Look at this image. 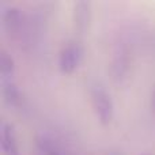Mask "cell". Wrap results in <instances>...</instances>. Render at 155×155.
I'll return each instance as SVG.
<instances>
[{
    "label": "cell",
    "mask_w": 155,
    "mask_h": 155,
    "mask_svg": "<svg viewBox=\"0 0 155 155\" xmlns=\"http://www.w3.org/2000/svg\"><path fill=\"white\" fill-rule=\"evenodd\" d=\"M91 105L98 120L102 124H109L113 120L114 106L110 94L101 86H94L91 88Z\"/></svg>",
    "instance_id": "6da1fadb"
},
{
    "label": "cell",
    "mask_w": 155,
    "mask_h": 155,
    "mask_svg": "<svg viewBox=\"0 0 155 155\" xmlns=\"http://www.w3.org/2000/svg\"><path fill=\"white\" fill-rule=\"evenodd\" d=\"M83 49L82 45L76 41H70L63 46L59 57V67L61 72L72 74L79 67L80 60H82Z\"/></svg>",
    "instance_id": "7a4b0ae2"
},
{
    "label": "cell",
    "mask_w": 155,
    "mask_h": 155,
    "mask_svg": "<svg viewBox=\"0 0 155 155\" xmlns=\"http://www.w3.org/2000/svg\"><path fill=\"white\" fill-rule=\"evenodd\" d=\"M2 150L4 155H21L14 128L7 123L2 124Z\"/></svg>",
    "instance_id": "3957f363"
},
{
    "label": "cell",
    "mask_w": 155,
    "mask_h": 155,
    "mask_svg": "<svg viewBox=\"0 0 155 155\" xmlns=\"http://www.w3.org/2000/svg\"><path fill=\"white\" fill-rule=\"evenodd\" d=\"M91 16V4L88 2H79L75 4L74 10V19H75V27L80 33H83L88 26Z\"/></svg>",
    "instance_id": "277c9868"
},
{
    "label": "cell",
    "mask_w": 155,
    "mask_h": 155,
    "mask_svg": "<svg viewBox=\"0 0 155 155\" xmlns=\"http://www.w3.org/2000/svg\"><path fill=\"white\" fill-rule=\"evenodd\" d=\"M38 150H40V155H72L60 146H57L54 142L46 139L38 142Z\"/></svg>",
    "instance_id": "5b68a950"
},
{
    "label": "cell",
    "mask_w": 155,
    "mask_h": 155,
    "mask_svg": "<svg viewBox=\"0 0 155 155\" xmlns=\"http://www.w3.org/2000/svg\"><path fill=\"white\" fill-rule=\"evenodd\" d=\"M0 70L4 78H10L14 74V61L4 49H2V54H0Z\"/></svg>",
    "instance_id": "8992f818"
},
{
    "label": "cell",
    "mask_w": 155,
    "mask_h": 155,
    "mask_svg": "<svg viewBox=\"0 0 155 155\" xmlns=\"http://www.w3.org/2000/svg\"><path fill=\"white\" fill-rule=\"evenodd\" d=\"M143 155H155V154H143Z\"/></svg>",
    "instance_id": "52a82bcc"
},
{
    "label": "cell",
    "mask_w": 155,
    "mask_h": 155,
    "mask_svg": "<svg viewBox=\"0 0 155 155\" xmlns=\"http://www.w3.org/2000/svg\"><path fill=\"white\" fill-rule=\"evenodd\" d=\"M154 102H155V97H154Z\"/></svg>",
    "instance_id": "ba28073f"
}]
</instances>
